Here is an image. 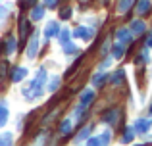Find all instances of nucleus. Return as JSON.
Wrapping results in <instances>:
<instances>
[{
	"instance_id": "f257e3e1",
	"label": "nucleus",
	"mask_w": 152,
	"mask_h": 146,
	"mask_svg": "<svg viewBox=\"0 0 152 146\" xmlns=\"http://www.w3.org/2000/svg\"><path fill=\"white\" fill-rule=\"evenodd\" d=\"M45 83H46V71H45V68H41V69H39V73H37V77L33 79V83H31L27 89H23V96L29 98V100L39 98V96L42 94Z\"/></svg>"
},
{
	"instance_id": "0eeeda50",
	"label": "nucleus",
	"mask_w": 152,
	"mask_h": 146,
	"mask_svg": "<svg viewBox=\"0 0 152 146\" xmlns=\"http://www.w3.org/2000/svg\"><path fill=\"white\" fill-rule=\"evenodd\" d=\"M93 98H94V92H93V90H87V92H83V94H81V106H85V108H87V106L93 102Z\"/></svg>"
},
{
	"instance_id": "9d476101",
	"label": "nucleus",
	"mask_w": 152,
	"mask_h": 146,
	"mask_svg": "<svg viewBox=\"0 0 152 146\" xmlns=\"http://www.w3.org/2000/svg\"><path fill=\"white\" fill-rule=\"evenodd\" d=\"M4 50H6V54H12L15 50V38L14 37H8L6 38V48H4Z\"/></svg>"
},
{
	"instance_id": "f8f14e48",
	"label": "nucleus",
	"mask_w": 152,
	"mask_h": 146,
	"mask_svg": "<svg viewBox=\"0 0 152 146\" xmlns=\"http://www.w3.org/2000/svg\"><path fill=\"white\" fill-rule=\"evenodd\" d=\"M58 86H60V77H52L50 83H48V90L54 92V90H58Z\"/></svg>"
},
{
	"instance_id": "f03ea898",
	"label": "nucleus",
	"mask_w": 152,
	"mask_h": 146,
	"mask_svg": "<svg viewBox=\"0 0 152 146\" xmlns=\"http://www.w3.org/2000/svg\"><path fill=\"white\" fill-rule=\"evenodd\" d=\"M25 54H27V58H29V60H35V58H37V54H39V35H37V33L31 35Z\"/></svg>"
},
{
	"instance_id": "1a4fd4ad",
	"label": "nucleus",
	"mask_w": 152,
	"mask_h": 146,
	"mask_svg": "<svg viewBox=\"0 0 152 146\" xmlns=\"http://www.w3.org/2000/svg\"><path fill=\"white\" fill-rule=\"evenodd\" d=\"M8 123V108H6V104H0V127L2 125H6Z\"/></svg>"
},
{
	"instance_id": "aec40b11",
	"label": "nucleus",
	"mask_w": 152,
	"mask_h": 146,
	"mask_svg": "<svg viewBox=\"0 0 152 146\" xmlns=\"http://www.w3.org/2000/svg\"><path fill=\"white\" fill-rule=\"evenodd\" d=\"M45 6L46 8H56L58 6V0H45Z\"/></svg>"
},
{
	"instance_id": "2eb2a0df",
	"label": "nucleus",
	"mask_w": 152,
	"mask_h": 146,
	"mask_svg": "<svg viewBox=\"0 0 152 146\" xmlns=\"http://www.w3.org/2000/svg\"><path fill=\"white\" fill-rule=\"evenodd\" d=\"M89 131H91V129H89V127H85V129H81V131H79V133H77V139H75V142H79V140H83V139H85V137H87V135H89Z\"/></svg>"
},
{
	"instance_id": "7ed1b4c3",
	"label": "nucleus",
	"mask_w": 152,
	"mask_h": 146,
	"mask_svg": "<svg viewBox=\"0 0 152 146\" xmlns=\"http://www.w3.org/2000/svg\"><path fill=\"white\" fill-rule=\"evenodd\" d=\"M29 33H31V25H29V21H27V19H21V21H19V42H21V44L27 41Z\"/></svg>"
},
{
	"instance_id": "dca6fc26",
	"label": "nucleus",
	"mask_w": 152,
	"mask_h": 146,
	"mask_svg": "<svg viewBox=\"0 0 152 146\" xmlns=\"http://www.w3.org/2000/svg\"><path fill=\"white\" fill-rule=\"evenodd\" d=\"M60 17H62V19H69V17H71V8L62 10V12H60Z\"/></svg>"
},
{
	"instance_id": "39448f33",
	"label": "nucleus",
	"mask_w": 152,
	"mask_h": 146,
	"mask_svg": "<svg viewBox=\"0 0 152 146\" xmlns=\"http://www.w3.org/2000/svg\"><path fill=\"white\" fill-rule=\"evenodd\" d=\"M25 75H27V69L25 68H14L10 71V79L14 83H19V81H23V79H25Z\"/></svg>"
},
{
	"instance_id": "a211bd4d",
	"label": "nucleus",
	"mask_w": 152,
	"mask_h": 146,
	"mask_svg": "<svg viewBox=\"0 0 152 146\" xmlns=\"http://www.w3.org/2000/svg\"><path fill=\"white\" fill-rule=\"evenodd\" d=\"M8 12H10V8H8V6H0V21H2V19H6Z\"/></svg>"
},
{
	"instance_id": "412c9836",
	"label": "nucleus",
	"mask_w": 152,
	"mask_h": 146,
	"mask_svg": "<svg viewBox=\"0 0 152 146\" xmlns=\"http://www.w3.org/2000/svg\"><path fill=\"white\" fill-rule=\"evenodd\" d=\"M93 83H94L96 86H100L102 83H104V75H98V77H94V79H93Z\"/></svg>"
},
{
	"instance_id": "4468645a",
	"label": "nucleus",
	"mask_w": 152,
	"mask_h": 146,
	"mask_svg": "<svg viewBox=\"0 0 152 146\" xmlns=\"http://www.w3.org/2000/svg\"><path fill=\"white\" fill-rule=\"evenodd\" d=\"M62 48H64V52H66V54H71V52H75V46L71 44L69 41H67V42H62Z\"/></svg>"
},
{
	"instance_id": "423d86ee",
	"label": "nucleus",
	"mask_w": 152,
	"mask_h": 146,
	"mask_svg": "<svg viewBox=\"0 0 152 146\" xmlns=\"http://www.w3.org/2000/svg\"><path fill=\"white\" fill-rule=\"evenodd\" d=\"M71 125H73L71 119H64L62 123H60V133H62V135H69L71 133Z\"/></svg>"
},
{
	"instance_id": "6ab92c4d",
	"label": "nucleus",
	"mask_w": 152,
	"mask_h": 146,
	"mask_svg": "<svg viewBox=\"0 0 152 146\" xmlns=\"http://www.w3.org/2000/svg\"><path fill=\"white\" fill-rule=\"evenodd\" d=\"M35 2H37V0H21V6L23 8H33Z\"/></svg>"
},
{
	"instance_id": "9b49d317",
	"label": "nucleus",
	"mask_w": 152,
	"mask_h": 146,
	"mask_svg": "<svg viewBox=\"0 0 152 146\" xmlns=\"http://www.w3.org/2000/svg\"><path fill=\"white\" fill-rule=\"evenodd\" d=\"M73 35H75V37H79V38H89V37H91L89 31H85V27H77Z\"/></svg>"
},
{
	"instance_id": "f3484780",
	"label": "nucleus",
	"mask_w": 152,
	"mask_h": 146,
	"mask_svg": "<svg viewBox=\"0 0 152 146\" xmlns=\"http://www.w3.org/2000/svg\"><path fill=\"white\" fill-rule=\"evenodd\" d=\"M6 75H8V64L2 62V65H0V79H4Z\"/></svg>"
},
{
	"instance_id": "20e7f679",
	"label": "nucleus",
	"mask_w": 152,
	"mask_h": 146,
	"mask_svg": "<svg viewBox=\"0 0 152 146\" xmlns=\"http://www.w3.org/2000/svg\"><path fill=\"white\" fill-rule=\"evenodd\" d=\"M58 31H60V25L56 21H48V25L45 27V38L46 41H50L52 37H56L58 35Z\"/></svg>"
},
{
	"instance_id": "6e6552de",
	"label": "nucleus",
	"mask_w": 152,
	"mask_h": 146,
	"mask_svg": "<svg viewBox=\"0 0 152 146\" xmlns=\"http://www.w3.org/2000/svg\"><path fill=\"white\" fill-rule=\"evenodd\" d=\"M42 14H45V8H41V6L31 8V19H33V21H39V19L42 17Z\"/></svg>"
},
{
	"instance_id": "ddd939ff",
	"label": "nucleus",
	"mask_w": 152,
	"mask_h": 146,
	"mask_svg": "<svg viewBox=\"0 0 152 146\" xmlns=\"http://www.w3.org/2000/svg\"><path fill=\"white\" fill-rule=\"evenodd\" d=\"M58 37H60V41H62V42H67V41H69V31H67V29H60L58 31Z\"/></svg>"
},
{
	"instance_id": "4be33fe9",
	"label": "nucleus",
	"mask_w": 152,
	"mask_h": 146,
	"mask_svg": "<svg viewBox=\"0 0 152 146\" xmlns=\"http://www.w3.org/2000/svg\"><path fill=\"white\" fill-rule=\"evenodd\" d=\"M0 144H2V137H0Z\"/></svg>"
}]
</instances>
